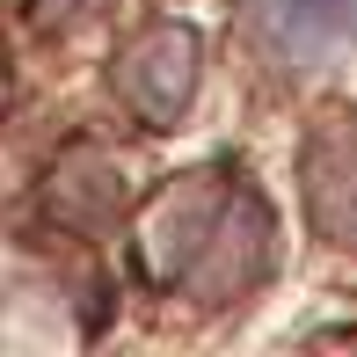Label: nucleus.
Segmentation results:
<instances>
[{
  "label": "nucleus",
  "mask_w": 357,
  "mask_h": 357,
  "mask_svg": "<svg viewBox=\"0 0 357 357\" xmlns=\"http://www.w3.org/2000/svg\"><path fill=\"white\" fill-rule=\"evenodd\" d=\"M146 263L153 278L190 284L204 299L248 291L270 263V219L241 175H190L160 197L153 226H146Z\"/></svg>",
  "instance_id": "1"
},
{
  "label": "nucleus",
  "mask_w": 357,
  "mask_h": 357,
  "mask_svg": "<svg viewBox=\"0 0 357 357\" xmlns=\"http://www.w3.org/2000/svg\"><path fill=\"white\" fill-rule=\"evenodd\" d=\"M117 88H124V102H132L146 124L183 117V102L197 95V37H190V29H175V22L146 29L132 52H124Z\"/></svg>",
  "instance_id": "2"
},
{
  "label": "nucleus",
  "mask_w": 357,
  "mask_h": 357,
  "mask_svg": "<svg viewBox=\"0 0 357 357\" xmlns=\"http://www.w3.org/2000/svg\"><path fill=\"white\" fill-rule=\"evenodd\" d=\"M306 212L328 241H357V117H321L306 139Z\"/></svg>",
  "instance_id": "3"
},
{
  "label": "nucleus",
  "mask_w": 357,
  "mask_h": 357,
  "mask_svg": "<svg viewBox=\"0 0 357 357\" xmlns=\"http://www.w3.org/2000/svg\"><path fill=\"white\" fill-rule=\"evenodd\" d=\"M263 44L291 66L335 59L343 44H357V0H248Z\"/></svg>",
  "instance_id": "4"
},
{
  "label": "nucleus",
  "mask_w": 357,
  "mask_h": 357,
  "mask_svg": "<svg viewBox=\"0 0 357 357\" xmlns=\"http://www.w3.org/2000/svg\"><path fill=\"white\" fill-rule=\"evenodd\" d=\"M29 8H37V22H88L102 0H29Z\"/></svg>",
  "instance_id": "5"
}]
</instances>
